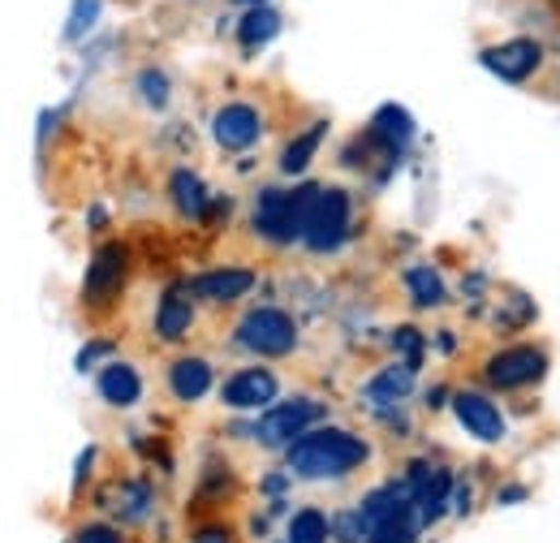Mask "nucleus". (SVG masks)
<instances>
[{
    "label": "nucleus",
    "instance_id": "b1692460",
    "mask_svg": "<svg viewBox=\"0 0 560 543\" xmlns=\"http://www.w3.org/2000/svg\"><path fill=\"white\" fill-rule=\"evenodd\" d=\"M168 91L173 86H168V73L164 69L151 66L139 73V95L147 100V108H168Z\"/></svg>",
    "mask_w": 560,
    "mask_h": 543
},
{
    "label": "nucleus",
    "instance_id": "6e6552de",
    "mask_svg": "<svg viewBox=\"0 0 560 543\" xmlns=\"http://www.w3.org/2000/svg\"><path fill=\"white\" fill-rule=\"evenodd\" d=\"M479 66L488 69L491 78L509 82V86H522V82H530V78L544 69V44L530 39V35L500 39V44H488V48L479 53Z\"/></svg>",
    "mask_w": 560,
    "mask_h": 543
},
{
    "label": "nucleus",
    "instance_id": "5701e85b",
    "mask_svg": "<svg viewBox=\"0 0 560 543\" xmlns=\"http://www.w3.org/2000/svg\"><path fill=\"white\" fill-rule=\"evenodd\" d=\"M289 543H328V518L319 509H298L289 518Z\"/></svg>",
    "mask_w": 560,
    "mask_h": 543
},
{
    "label": "nucleus",
    "instance_id": "393cba45",
    "mask_svg": "<svg viewBox=\"0 0 560 543\" xmlns=\"http://www.w3.org/2000/svg\"><path fill=\"white\" fill-rule=\"evenodd\" d=\"M393 345H397L401 362L419 371V362H422V333L419 328H397V333H393Z\"/></svg>",
    "mask_w": 560,
    "mask_h": 543
},
{
    "label": "nucleus",
    "instance_id": "7c9ffc66",
    "mask_svg": "<svg viewBox=\"0 0 560 543\" xmlns=\"http://www.w3.org/2000/svg\"><path fill=\"white\" fill-rule=\"evenodd\" d=\"M544 4H548V9H557V13H560V0H544Z\"/></svg>",
    "mask_w": 560,
    "mask_h": 543
},
{
    "label": "nucleus",
    "instance_id": "423d86ee",
    "mask_svg": "<svg viewBox=\"0 0 560 543\" xmlns=\"http://www.w3.org/2000/svg\"><path fill=\"white\" fill-rule=\"evenodd\" d=\"M544 376H548V354H544L539 345H526V340L495 349L488 362H483V380H488V389H500V393L530 389V384H539Z\"/></svg>",
    "mask_w": 560,
    "mask_h": 543
},
{
    "label": "nucleus",
    "instance_id": "f257e3e1",
    "mask_svg": "<svg viewBox=\"0 0 560 543\" xmlns=\"http://www.w3.org/2000/svg\"><path fill=\"white\" fill-rule=\"evenodd\" d=\"M366 458H371V444L346 427H311L284 449L289 471L302 478H341L358 471Z\"/></svg>",
    "mask_w": 560,
    "mask_h": 543
},
{
    "label": "nucleus",
    "instance_id": "2eb2a0df",
    "mask_svg": "<svg viewBox=\"0 0 560 543\" xmlns=\"http://www.w3.org/2000/svg\"><path fill=\"white\" fill-rule=\"evenodd\" d=\"M195 324V302L186 285H168L160 307H155V337L160 340H182Z\"/></svg>",
    "mask_w": 560,
    "mask_h": 543
},
{
    "label": "nucleus",
    "instance_id": "f3484780",
    "mask_svg": "<svg viewBox=\"0 0 560 543\" xmlns=\"http://www.w3.org/2000/svg\"><path fill=\"white\" fill-rule=\"evenodd\" d=\"M168 195H173V207H177L186 220H203V216H208L211 195L195 169H173V177H168Z\"/></svg>",
    "mask_w": 560,
    "mask_h": 543
},
{
    "label": "nucleus",
    "instance_id": "f03ea898",
    "mask_svg": "<svg viewBox=\"0 0 560 543\" xmlns=\"http://www.w3.org/2000/svg\"><path fill=\"white\" fill-rule=\"evenodd\" d=\"M358 527H362V543H415L422 531V518L415 509L410 483H384L375 487L362 509H358Z\"/></svg>",
    "mask_w": 560,
    "mask_h": 543
},
{
    "label": "nucleus",
    "instance_id": "c756f323",
    "mask_svg": "<svg viewBox=\"0 0 560 543\" xmlns=\"http://www.w3.org/2000/svg\"><path fill=\"white\" fill-rule=\"evenodd\" d=\"M233 4H242V9H250V4H272V0H233Z\"/></svg>",
    "mask_w": 560,
    "mask_h": 543
},
{
    "label": "nucleus",
    "instance_id": "0eeeda50",
    "mask_svg": "<svg viewBox=\"0 0 560 543\" xmlns=\"http://www.w3.org/2000/svg\"><path fill=\"white\" fill-rule=\"evenodd\" d=\"M324 414H328V409H324V402H315V397H293V402H280V406L272 402L268 414H259L255 436H259L264 449H289L302 431L319 427Z\"/></svg>",
    "mask_w": 560,
    "mask_h": 543
},
{
    "label": "nucleus",
    "instance_id": "a211bd4d",
    "mask_svg": "<svg viewBox=\"0 0 560 543\" xmlns=\"http://www.w3.org/2000/svg\"><path fill=\"white\" fill-rule=\"evenodd\" d=\"M410 393H415V367H406V362H393L366 380V402H375V406H397Z\"/></svg>",
    "mask_w": 560,
    "mask_h": 543
},
{
    "label": "nucleus",
    "instance_id": "4be33fe9",
    "mask_svg": "<svg viewBox=\"0 0 560 543\" xmlns=\"http://www.w3.org/2000/svg\"><path fill=\"white\" fill-rule=\"evenodd\" d=\"M406 289H410L415 307H440L444 302V276L435 268H410L406 272Z\"/></svg>",
    "mask_w": 560,
    "mask_h": 543
},
{
    "label": "nucleus",
    "instance_id": "39448f33",
    "mask_svg": "<svg viewBox=\"0 0 560 543\" xmlns=\"http://www.w3.org/2000/svg\"><path fill=\"white\" fill-rule=\"evenodd\" d=\"M233 340H237V349L259 354V358H289L298 349V324L280 307H255L237 320Z\"/></svg>",
    "mask_w": 560,
    "mask_h": 543
},
{
    "label": "nucleus",
    "instance_id": "ddd939ff",
    "mask_svg": "<svg viewBox=\"0 0 560 543\" xmlns=\"http://www.w3.org/2000/svg\"><path fill=\"white\" fill-rule=\"evenodd\" d=\"M190 298H203V302H237L255 289V268H211L199 272L190 285Z\"/></svg>",
    "mask_w": 560,
    "mask_h": 543
},
{
    "label": "nucleus",
    "instance_id": "20e7f679",
    "mask_svg": "<svg viewBox=\"0 0 560 543\" xmlns=\"http://www.w3.org/2000/svg\"><path fill=\"white\" fill-rule=\"evenodd\" d=\"M350 220H353V204L341 186H319L315 199H311V211H306V224H302V246L315 251V255H332L346 246L350 238Z\"/></svg>",
    "mask_w": 560,
    "mask_h": 543
},
{
    "label": "nucleus",
    "instance_id": "cd10ccee",
    "mask_svg": "<svg viewBox=\"0 0 560 543\" xmlns=\"http://www.w3.org/2000/svg\"><path fill=\"white\" fill-rule=\"evenodd\" d=\"M195 543H229V531L224 527H208V531H199Z\"/></svg>",
    "mask_w": 560,
    "mask_h": 543
},
{
    "label": "nucleus",
    "instance_id": "7ed1b4c3",
    "mask_svg": "<svg viewBox=\"0 0 560 543\" xmlns=\"http://www.w3.org/2000/svg\"><path fill=\"white\" fill-rule=\"evenodd\" d=\"M315 190H319L315 182L293 186V190H284V186H268V190H259L255 211H250L255 233H259L268 246H293V242L302 238V224H306V211H311Z\"/></svg>",
    "mask_w": 560,
    "mask_h": 543
},
{
    "label": "nucleus",
    "instance_id": "bb28decb",
    "mask_svg": "<svg viewBox=\"0 0 560 543\" xmlns=\"http://www.w3.org/2000/svg\"><path fill=\"white\" fill-rule=\"evenodd\" d=\"M108 349H113V340H91V349H82V354H78V371L95 367V358H100V354H108Z\"/></svg>",
    "mask_w": 560,
    "mask_h": 543
},
{
    "label": "nucleus",
    "instance_id": "9d476101",
    "mask_svg": "<svg viewBox=\"0 0 560 543\" xmlns=\"http://www.w3.org/2000/svg\"><path fill=\"white\" fill-rule=\"evenodd\" d=\"M277 393H280V380H277V371H268V367H242V371H233V376L224 380V389H220L224 406H233V409H268L277 402Z\"/></svg>",
    "mask_w": 560,
    "mask_h": 543
},
{
    "label": "nucleus",
    "instance_id": "4468645a",
    "mask_svg": "<svg viewBox=\"0 0 560 543\" xmlns=\"http://www.w3.org/2000/svg\"><path fill=\"white\" fill-rule=\"evenodd\" d=\"M211 384H215L211 362L199 358V354H182V358L168 367V393H173L177 402H203L211 393Z\"/></svg>",
    "mask_w": 560,
    "mask_h": 543
},
{
    "label": "nucleus",
    "instance_id": "aec40b11",
    "mask_svg": "<svg viewBox=\"0 0 560 543\" xmlns=\"http://www.w3.org/2000/svg\"><path fill=\"white\" fill-rule=\"evenodd\" d=\"M324 135H328V122H315L311 130H302V135L280 151V173H284V177H302V173L311 169V160H315V151H319Z\"/></svg>",
    "mask_w": 560,
    "mask_h": 543
},
{
    "label": "nucleus",
    "instance_id": "412c9836",
    "mask_svg": "<svg viewBox=\"0 0 560 543\" xmlns=\"http://www.w3.org/2000/svg\"><path fill=\"white\" fill-rule=\"evenodd\" d=\"M100 13H104V0H73L70 18H66V44L91 39V31L100 26Z\"/></svg>",
    "mask_w": 560,
    "mask_h": 543
},
{
    "label": "nucleus",
    "instance_id": "c85d7f7f",
    "mask_svg": "<svg viewBox=\"0 0 560 543\" xmlns=\"http://www.w3.org/2000/svg\"><path fill=\"white\" fill-rule=\"evenodd\" d=\"M435 340H440V349H444V354H453V349H457V345H453V337H448V333H440V337H435Z\"/></svg>",
    "mask_w": 560,
    "mask_h": 543
},
{
    "label": "nucleus",
    "instance_id": "a878e982",
    "mask_svg": "<svg viewBox=\"0 0 560 543\" xmlns=\"http://www.w3.org/2000/svg\"><path fill=\"white\" fill-rule=\"evenodd\" d=\"M73 543H126L113 527H104V522H95V527H86V531H78V540Z\"/></svg>",
    "mask_w": 560,
    "mask_h": 543
},
{
    "label": "nucleus",
    "instance_id": "6ab92c4d",
    "mask_svg": "<svg viewBox=\"0 0 560 543\" xmlns=\"http://www.w3.org/2000/svg\"><path fill=\"white\" fill-rule=\"evenodd\" d=\"M280 13L272 4H250L246 13H242V22H237V44L246 48V53H259V48H268L272 39L280 35Z\"/></svg>",
    "mask_w": 560,
    "mask_h": 543
},
{
    "label": "nucleus",
    "instance_id": "1a4fd4ad",
    "mask_svg": "<svg viewBox=\"0 0 560 543\" xmlns=\"http://www.w3.org/2000/svg\"><path fill=\"white\" fill-rule=\"evenodd\" d=\"M211 138H215L224 151H250V147H259V138H264V117H259L255 104L233 100V104H224V108L211 117Z\"/></svg>",
    "mask_w": 560,
    "mask_h": 543
},
{
    "label": "nucleus",
    "instance_id": "f8f14e48",
    "mask_svg": "<svg viewBox=\"0 0 560 543\" xmlns=\"http://www.w3.org/2000/svg\"><path fill=\"white\" fill-rule=\"evenodd\" d=\"M453 414H457V423H462L475 440H483V444L504 440V414H500L495 402L483 397V393H475V389L453 393Z\"/></svg>",
    "mask_w": 560,
    "mask_h": 543
},
{
    "label": "nucleus",
    "instance_id": "9b49d317",
    "mask_svg": "<svg viewBox=\"0 0 560 543\" xmlns=\"http://www.w3.org/2000/svg\"><path fill=\"white\" fill-rule=\"evenodd\" d=\"M126 264H130L126 246H100L91 268H86V280H82V298L91 307H108L126 285Z\"/></svg>",
    "mask_w": 560,
    "mask_h": 543
},
{
    "label": "nucleus",
    "instance_id": "dca6fc26",
    "mask_svg": "<svg viewBox=\"0 0 560 543\" xmlns=\"http://www.w3.org/2000/svg\"><path fill=\"white\" fill-rule=\"evenodd\" d=\"M95 389H100V397H104L108 406H117V409L135 406L142 397L139 367H130V362H108V367L95 376Z\"/></svg>",
    "mask_w": 560,
    "mask_h": 543
}]
</instances>
